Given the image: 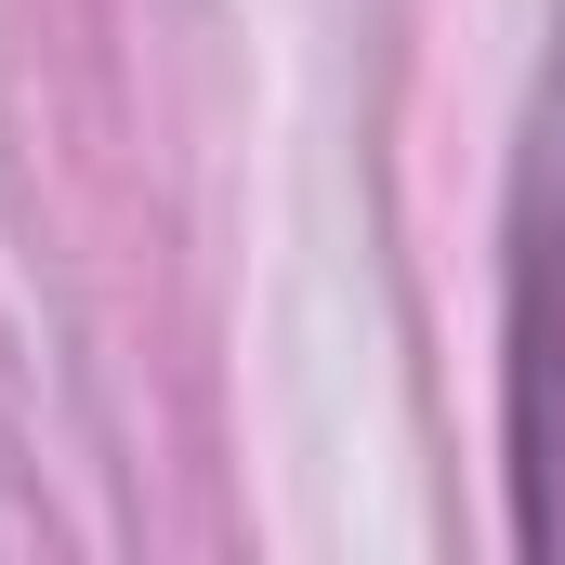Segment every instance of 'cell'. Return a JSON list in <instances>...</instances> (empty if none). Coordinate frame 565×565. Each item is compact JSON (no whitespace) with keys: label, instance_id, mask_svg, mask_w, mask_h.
Listing matches in <instances>:
<instances>
[{"label":"cell","instance_id":"cell-1","mask_svg":"<svg viewBox=\"0 0 565 565\" xmlns=\"http://www.w3.org/2000/svg\"><path fill=\"white\" fill-rule=\"evenodd\" d=\"M513 487H526V540L565 553V0L513 171Z\"/></svg>","mask_w":565,"mask_h":565}]
</instances>
